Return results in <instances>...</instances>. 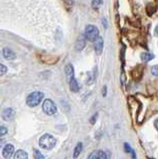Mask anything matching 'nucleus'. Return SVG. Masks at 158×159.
Listing matches in <instances>:
<instances>
[{
    "label": "nucleus",
    "instance_id": "nucleus-1",
    "mask_svg": "<svg viewBox=\"0 0 158 159\" xmlns=\"http://www.w3.org/2000/svg\"><path fill=\"white\" fill-rule=\"evenodd\" d=\"M56 143H57L56 137L52 134H50V133H45V134H43L40 137V139H39V145L46 150L53 149V148L56 146Z\"/></svg>",
    "mask_w": 158,
    "mask_h": 159
},
{
    "label": "nucleus",
    "instance_id": "nucleus-2",
    "mask_svg": "<svg viewBox=\"0 0 158 159\" xmlns=\"http://www.w3.org/2000/svg\"><path fill=\"white\" fill-rule=\"evenodd\" d=\"M44 99V93L42 92H32L29 93L26 99V104L29 107H35L41 103Z\"/></svg>",
    "mask_w": 158,
    "mask_h": 159
},
{
    "label": "nucleus",
    "instance_id": "nucleus-3",
    "mask_svg": "<svg viewBox=\"0 0 158 159\" xmlns=\"http://www.w3.org/2000/svg\"><path fill=\"white\" fill-rule=\"evenodd\" d=\"M99 31L98 27H96L95 25H88L86 27V31H85V37L87 40L91 42H95L96 39H98L99 36Z\"/></svg>",
    "mask_w": 158,
    "mask_h": 159
},
{
    "label": "nucleus",
    "instance_id": "nucleus-4",
    "mask_svg": "<svg viewBox=\"0 0 158 159\" xmlns=\"http://www.w3.org/2000/svg\"><path fill=\"white\" fill-rule=\"evenodd\" d=\"M42 108H43V111H44V113L47 115L56 114L57 110H58L56 103L50 99H46L44 100V103H43V104H42Z\"/></svg>",
    "mask_w": 158,
    "mask_h": 159
},
{
    "label": "nucleus",
    "instance_id": "nucleus-5",
    "mask_svg": "<svg viewBox=\"0 0 158 159\" xmlns=\"http://www.w3.org/2000/svg\"><path fill=\"white\" fill-rule=\"evenodd\" d=\"M1 117L4 121H7V122L13 121L14 118H15V111H14V110L11 107H7L5 110H3Z\"/></svg>",
    "mask_w": 158,
    "mask_h": 159
},
{
    "label": "nucleus",
    "instance_id": "nucleus-6",
    "mask_svg": "<svg viewBox=\"0 0 158 159\" xmlns=\"http://www.w3.org/2000/svg\"><path fill=\"white\" fill-rule=\"evenodd\" d=\"M14 153H15V147L11 143L6 144L2 150V156L5 159H10L14 155Z\"/></svg>",
    "mask_w": 158,
    "mask_h": 159
},
{
    "label": "nucleus",
    "instance_id": "nucleus-7",
    "mask_svg": "<svg viewBox=\"0 0 158 159\" xmlns=\"http://www.w3.org/2000/svg\"><path fill=\"white\" fill-rule=\"evenodd\" d=\"M143 71H144V69H143V66H141V65H138V66H136L135 68H133L132 69V71H131L132 79H133L134 81H139V80L142 78Z\"/></svg>",
    "mask_w": 158,
    "mask_h": 159
},
{
    "label": "nucleus",
    "instance_id": "nucleus-8",
    "mask_svg": "<svg viewBox=\"0 0 158 159\" xmlns=\"http://www.w3.org/2000/svg\"><path fill=\"white\" fill-rule=\"evenodd\" d=\"M88 159H106V153L103 150H96L89 155Z\"/></svg>",
    "mask_w": 158,
    "mask_h": 159
},
{
    "label": "nucleus",
    "instance_id": "nucleus-9",
    "mask_svg": "<svg viewBox=\"0 0 158 159\" xmlns=\"http://www.w3.org/2000/svg\"><path fill=\"white\" fill-rule=\"evenodd\" d=\"M103 50V39L102 37H99L95 41V51L96 55H100Z\"/></svg>",
    "mask_w": 158,
    "mask_h": 159
},
{
    "label": "nucleus",
    "instance_id": "nucleus-10",
    "mask_svg": "<svg viewBox=\"0 0 158 159\" xmlns=\"http://www.w3.org/2000/svg\"><path fill=\"white\" fill-rule=\"evenodd\" d=\"M65 73H66V77L68 79V81H71L75 78V70H74V67L72 64H68L66 68H65Z\"/></svg>",
    "mask_w": 158,
    "mask_h": 159
},
{
    "label": "nucleus",
    "instance_id": "nucleus-11",
    "mask_svg": "<svg viewBox=\"0 0 158 159\" xmlns=\"http://www.w3.org/2000/svg\"><path fill=\"white\" fill-rule=\"evenodd\" d=\"M86 37L85 35H81L80 37L78 38L77 42H76V45H75V47H76V50L77 51H82V49L86 47Z\"/></svg>",
    "mask_w": 158,
    "mask_h": 159
},
{
    "label": "nucleus",
    "instance_id": "nucleus-12",
    "mask_svg": "<svg viewBox=\"0 0 158 159\" xmlns=\"http://www.w3.org/2000/svg\"><path fill=\"white\" fill-rule=\"evenodd\" d=\"M2 53H3V57H4L5 59L8 60V61L14 60L16 58V54L14 53L10 48H4V49H3Z\"/></svg>",
    "mask_w": 158,
    "mask_h": 159
},
{
    "label": "nucleus",
    "instance_id": "nucleus-13",
    "mask_svg": "<svg viewBox=\"0 0 158 159\" xmlns=\"http://www.w3.org/2000/svg\"><path fill=\"white\" fill-rule=\"evenodd\" d=\"M14 159H29L28 156V153L23 149H18L13 155Z\"/></svg>",
    "mask_w": 158,
    "mask_h": 159
},
{
    "label": "nucleus",
    "instance_id": "nucleus-14",
    "mask_svg": "<svg viewBox=\"0 0 158 159\" xmlns=\"http://www.w3.org/2000/svg\"><path fill=\"white\" fill-rule=\"evenodd\" d=\"M69 85H70L71 91L73 93H78L79 91H80V85H79V83L76 80V78H74L73 80H71V81L69 82Z\"/></svg>",
    "mask_w": 158,
    "mask_h": 159
},
{
    "label": "nucleus",
    "instance_id": "nucleus-15",
    "mask_svg": "<svg viewBox=\"0 0 158 159\" xmlns=\"http://www.w3.org/2000/svg\"><path fill=\"white\" fill-rule=\"evenodd\" d=\"M82 151V143L79 142L76 145V147H75V149H74V154H73L74 159H76V158H78L79 156H80Z\"/></svg>",
    "mask_w": 158,
    "mask_h": 159
},
{
    "label": "nucleus",
    "instance_id": "nucleus-16",
    "mask_svg": "<svg viewBox=\"0 0 158 159\" xmlns=\"http://www.w3.org/2000/svg\"><path fill=\"white\" fill-rule=\"evenodd\" d=\"M146 12L148 16H152L154 13L156 12V6L153 3H148L146 6Z\"/></svg>",
    "mask_w": 158,
    "mask_h": 159
},
{
    "label": "nucleus",
    "instance_id": "nucleus-17",
    "mask_svg": "<svg viewBox=\"0 0 158 159\" xmlns=\"http://www.w3.org/2000/svg\"><path fill=\"white\" fill-rule=\"evenodd\" d=\"M140 58H141V60H142V62H144V63H147V62H149V61H151L154 59V55L153 54H150V53H142L141 55H140Z\"/></svg>",
    "mask_w": 158,
    "mask_h": 159
},
{
    "label": "nucleus",
    "instance_id": "nucleus-18",
    "mask_svg": "<svg viewBox=\"0 0 158 159\" xmlns=\"http://www.w3.org/2000/svg\"><path fill=\"white\" fill-rule=\"evenodd\" d=\"M33 153H34V159H45V156L38 149H34Z\"/></svg>",
    "mask_w": 158,
    "mask_h": 159
},
{
    "label": "nucleus",
    "instance_id": "nucleus-19",
    "mask_svg": "<svg viewBox=\"0 0 158 159\" xmlns=\"http://www.w3.org/2000/svg\"><path fill=\"white\" fill-rule=\"evenodd\" d=\"M102 4H103V0H92V6L94 9H98Z\"/></svg>",
    "mask_w": 158,
    "mask_h": 159
},
{
    "label": "nucleus",
    "instance_id": "nucleus-20",
    "mask_svg": "<svg viewBox=\"0 0 158 159\" xmlns=\"http://www.w3.org/2000/svg\"><path fill=\"white\" fill-rule=\"evenodd\" d=\"M7 67L5 66V65H3V64H0V76H3V75H5L7 73Z\"/></svg>",
    "mask_w": 158,
    "mask_h": 159
},
{
    "label": "nucleus",
    "instance_id": "nucleus-21",
    "mask_svg": "<svg viewBox=\"0 0 158 159\" xmlns=\"http://www.w3.org/2000/svg\"><path fill=\"white\" fill-rule=\"evenodd\" d=\"M7 132H8V129H7V127L0 125V137L4 136L5 134H7Z\"/></svg>",
    "mask_w": 158,
    "mask_h": 159
},
{
    "label": "nucleus",
    "instance_id": "nucleus-22",
    "mask_svg": "<svg viewBox=\"0 0 158 159\" xmlns=\"http://www.w3.org/2000/svg\"><path fill=\"white\" fill-rule=\"evenodd\" d=\"M123 148H124V151H125L126 153H131L132 150H133V149H132V148L130 147V145H129V144L126 143V142H125V143L123 144Z\"/></svg>",
    "mask_w": 158,
    "mask_h": 159
},
{
    "label": "nucleus",
    "instance_id": "nucleus-23",
    "mask_svg": "<svg viewBox=\"0 0 158 159\" xmlns=\"http://www.w3.org/2000/svg\"><path fill=\"white\" fill-rule=\"evenodd\" d=\"M151 73H152V75L158 77V65H157V66H153L151 68Z\"/></svg>",
    "mask_w": 158,
    "mask_h": 159
},
{
    "label": "nucleus",
    "instance_id": "nucleus-24",
    "mask_svg": "<svg viewBox=\"0 0 158 159\" xmlns=\"http://www.w3.org/2000/svg\"><path fill=\"white\" fill-rule=\"evenodd\" d=\"M98 117H99V114H98V113H95V114H94V117H92L91 119H89V122H91L92 124H95V123H96V118H98Z\"/></svg>",
    "mask_w": 158,
    "mask_h": 159
},
{
    "label": "nucleus",
    "instance_id": "nucleus-25",
    "mask_svg": "<svg viewBox=\"0 0 158 159\" xmlns=\"http://www.w3.org/2000/svg\"><path fill=\"white\" fill-rule=\"evenodd\" d=\"M103 96H106V86H105L103 88Z\"/></svg>",
    "mask_w": 158,
    "mask_h": 159
},
{
    "label": "nucleus",
    "instance_id": "nucleus-26",
    "mask_svg": "<svg viewBox=\"0 0 158 159\" xmlns=\"http://www.w3.org/2000/svg\"><path fill=\"white\" fill-rule=\"evenodd\" d=\"M102 21H103V27H105V28H107V24H106V20L105 19V18H103V19H102Z\"/></svg>",
    "mask_w": 158,
    "mask_h": 159
},
{
    "label": "nucleus",
    "instance_id": "nucleus-27",
    "mask_svg": "<svg viewBox=\"0 0 158 159\" xmlns=\"http://www.w3.org/2000/svg\"><path fill=\"white\" fill-rule=\"evenodd\" d=\"M154 35L157 36V37H158V25L155 27V30H154Z\"/></svg>",
    "mask_w": 158,
    "mask_h": 159
},
{
    "label": "nucleus",
    "instance_id": "nucleus-28",
    "mask_svg": "<svg viewBox=\"0 0 158 159\" xmlns=\"http://www.w3.org/2000/svg\"><path fill=\"white\" fill-rule=\"evenodd\" d=\"M131 156H132V159H136V155H135V151H134V150H132Z\"/></svg>",
    "mask_w": 158,
    "mask_h": 159
},
{
    "label": "nucleus",
    "instance_id": "nucleus-29",
    "mask_svg": "<svg viewBox=\"0 0 158 159\" xmlns=\"http://www.w3.org/2000/svg\"><path fill=\"white\" fill-rule=\"evenodd\" d=\"M65 2L68 3V4H69V5H72V4H73V0H65Z\"/></svg>",
    "mask_w": 158,
    "mask_h": 159
},
{
    "label": "nucleus",
    "instance_id": "nucleus-30",
    "mask_svg": "<svg viewBox=\"0 0 158 159\" xmlns=\"http://www.w3.org/2000/svg\"><path fill=\"white\" fill-rule=\"evenodd\" d=\"M154 126H155V127H156V129H157V130H158V119H156V120H155V122H154Z\"/></svg>",
    "mask_w": 158,
    "mask_h": 159
},
{
    "label": "nucleus",
    "instance_id": "nucleus-31",
    "mask_svg": "<svg viewBox=\"0 0 158 159\" xmlns=\"http://www.w3.org/2000/svg\"><path fill=\"white\" fill-rule=\"evenodd\" d=\"M155 1H156V2H157V3H158V0H155Z\"/></svg>",
    "mask_w": 158,
    "mask_h": 159
}]
</instances>
